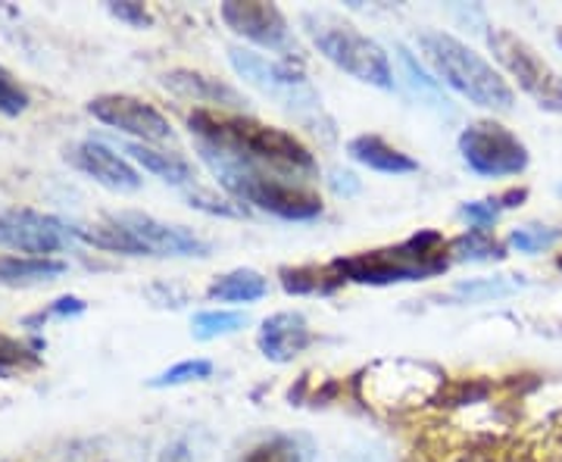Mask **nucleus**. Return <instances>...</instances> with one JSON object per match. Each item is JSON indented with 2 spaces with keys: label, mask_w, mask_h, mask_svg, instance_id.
I'll return each mask as SVG.
<instances>
[{
  "label": "nucleus",
  "mask_w": 562,
  "mask_h": 462,
  "mask_svg": "<svg viewBox=\"0 0 562 462\" xmlns=\"http://www.w3.org/2000/svg\"><path fill=\"white\" fill-rule=\"evenodd\" d=\"M76 241V228L38 210H3L0 213V247L20 250L22 257H47Z\"/></svg>",
  "instance_id": "9d476101"
},
{
  "label": "nucleus",
  "mask_w": 562,
  "mask_h": 462,
  "mask_svg": "<svg viewBox=\"0 0 562 462\" xmlns=\"http://www.w3.org/2000/svg\"><path fill=\"white\" fill-rule=\"evenodd\" d=\"M310 343H313V328L306 316L294 309L262 319L257 335V347L269 362H294Z\"/></svg>",
  "instance_id": "4468645a"
},
{
  "label": "nucleus",
  "mask_w": 562,
  "mask_h": 462,
  "mask_svg": "<svg viewBox=\"0 0 562 462\" xmlns=\"http://www.w3.org/2000/svg\"><path fill=\"white\" fill-rule=\"evenodd\" d=\"M528 198V191L525 188H513V191H506L501 198H487V201H472V203H462L460 206V216L472 228H491L494 222L501 219L506 210H513V206H522V201Z\"/></svg>",
  "instance_id": "5701e85b"
},
{
  "label": "nucleus",
  "mask_w": 562,
  "mask_h": 462,
  "mask_svg": "<svg viewBox=\"0 0 562 462\" xmlns=\"http://www.w3.org/2000/svg\"><path fill=\"white\" fill-rule=\"evenodd\" d=\"M487 44H491L497 63L516 79V84L531 101L547 113H562V76L528 41L506 32V29H494L487 35Z\"/></svg>",
  "instance_id": "6e6552de"
},
{
  "label": "nucleus",
  "mask_w": 562,
  "mask_h": 462,
  "mask_svg": "<svg viewBox=\"0 0 562 462\" xmlns=\"http://www.w3.org/2000/svg\"><path fill=\"white\" fill-rule=\"evenodd\" d=\"M220 16L235 35L254 41V44H260L266 50H276V54H288L291 50V29H288V20H284V13L276 3L228 0V3H222Z\"/></svg>",
  "instance_id": "f8f14e48"
},
{
  "label": "nucleus",
  "mask_w": 562,
  "mask_h": 462,
  "mask_svg": "<svg viewBox=\"0 0 562 462\" xmlns=\"http://www.w3.org/2000/svg\"><path fill=\"white\" fill-rule=\"evenodd\" d=\"M88 113L122 135L138 138V144H160L172 138V125L160 110L132 94H101L88 103Z\"/></svg>",
  "instance_id": "9b49d317"
},
{
  "label": "nucleus",
  "mask_w": 562,
  "mask_h": 462,
  "mask_svg": "<svg viewBox=\"0 0 562 462\" xmlns=\"http://www.w3.org/2000/svg\"><path fill=\"white\" fill-rule=\"evenodd\" d=\"M519 288H525L522 279L503 275V279H472V282H460L453 288V301L460 303H484L497 301V297H509Z\"/></svg>",
  "instance_id": "b1692460"
},
{
  "label": "nucleus",
  "mask_w": 562,
  "mask_h": 462,
  "mask_svg": "<svg viewBox=\"0 0 562 462\" xmlns=\"http://www.w3.org/2000/svg\"><path fill=\"white\" fill-rule=\"evenodd\" d=\"M66 160L72 162L79 172H85L88 179H94L98 184H103L106 191L135 194L140 188L138 169L125 160L122 154H116L113 147H106L103 142H94V138L72 144V147L66 150Z\"/></svg>",
  "instance_id": "ddd939ff"
},
{
  "label": "nucleus",
  "mask_w": 562,
  "mask_h": 462,
  "mask_svg": "<svg viewBox=\"0 0 562 462\" xmlns=\"http://www.w3.org/2000/svg\"><path fill=\"white\" fill-rule=\"evenodd\" d=\"M76 238L110 253H125V257H160V260L210 257V244L203 241L201 235H194L184 225H169L144 213L106 216L98 225L76 228Z\"/></svg>",
  "instance_id": "20e7f679"
},
{
  "label": "nucleus",
  "mask_w": 562,
  "mask_h": 462,
  "mask_svg": "<svg viewBox=\"0 0 562 462\" xmlns=\"http://www.w3.org/2000/svg\"><path fill=\"white\" fill-rule=\"evenodd\" d=\"M166 88H172L176 94L194 98V103H220V106H241V94L228 84H222L220 79H210L203 72H191V69H176L166 72L162 79Z\"/></svg>",
  "instance_id": "f3484780"
},
{
  "label": "nucleus",
  "mask_w": 562,
  "mask_h": 462,
  "mask_svg": "<svg viewBox=\"0 0 562 462\" xmlns=\"http://www.w3.org/2000/svg\"><path fill=\"white\" fill-rule=\"evenodd\" d=\"M157 462H194V453H191L188 441H176V443H169V447L162 450L160 460H157Z\"/></svg>",
  "instance_id": "72a5a7b5"
},
{
  "label": "nucleus",
  "mask_w": 562,
  "mask_h": 462,
  "mask_svg": "<svg viewBox=\"0 0 562 462\" xmlns=\"http://www.w3.org/2000/svg\"><path fill=\"white\" fill-rule=\"evenodd\" d=\"M247 325H250V316L241 309H203L191 322V331L198 341H216V338L238 335Z\"/></svg>",
  "instance_id": "4be33fe9"
},
{
  "label": "nucleus",
  "mask_w": 562,
  "mask_h": 462,
  "mask_svg": "<svg viewBox=\"0 0 562 462\" xmlns=\"http://www.w3.org/2000/svg\"><path fill=\"white\" fill-rule=\"evenodd\" d=\"M110 7V13L116 16V20L128 22L132 29H147L154 16L144 10V3H132V0H120V3H106Z\"/></svg>",
  "instance_id": "7c9ffc66"
},
{
  "label": "nucleus",
  "mask_w": 562,
  "mask_h": 462,
  "mask_svg": "<svg viewBox=\"0 0 562 462\" xmlns=\"http://www.w3.org/2000/svg\"><path fill=\"white\" fill-rule=\"evenodd\" d=\"M328 181H331L335 194H344V198H350V194H357V191H360V181H357L353 172H341V169H335Z\"/></svg>",
  "instance_id": "473e14b6"
},
{
  "label": "nucleus",
  "mask_w": 562,
  "mask_h": 462,
  "mask_svg": "<svg viewBox=\"0 0 562 462\" xmlns=\"http://www.w3.org/2000/svg\"><path fill=\"white\" fill-rule=\"evenodd\" d=\"M303 29L322 57L347 72L350 79L362 81L369 88H379V91H394V84H397L394 66L379 41L362 35L350 22L325 16V13H306Z\"/></svg>",
  "instance_id": "0eeeda50"
},
{
  "label": "nucleus",
  "mask_w": 562,
  "mask_h": 462,
  "mask_svg": "<svg viewBox=\"0 0 562 462\" xmlns=\"http://www.w3.org/2000/svg\"><path fill=\"white\" fill-rule=\"evenodd\" d=\"M228 63L247 84H254L266 98L279 101V106H284L294 120L306 122V125H313V132H325L331 138L335 122L325 116V106H322L316 88L294 63L276 60V57H266V54L247 50V47H232Z\"/></svg>",
  "instance_id": "423d86ee"
},
{
  "label": "nucleus",
  "mask_w": 562,
  "mask_h": 462,
  "mask_svg": "<svg viewBox=\"0 0 562 462\" xmlns=\"http://www.w3.org/2000/svg\"><path fill=\"white\" fill-rule=\"evenodd\" d=\"M188 125H191L198 144L216 147L222 154H232V157L254 162L269 172H279L284 179H303V176L319 172L316 157L310 154V147L297 135L276 128V125H266L254 116L198 106L188 116Z\"/></svg>",
  "instance_id": "f257e3e1"
},
{
  "label": "nucleus",
  "mask_w": 562,
  "mask_h": 462,
  "mask_svg": "<svg viewBox=\"0 0 562 462\" xmlns=\"http://www.w3.org/2000/svg\"><path fill=\"white\" fill-rule=\"evenodd\" d=\"M560 47H562V35H560Z\"/></svg>",
  "instance_id": "c9c22d12"
},
{
  "label": "nucleus",
  "mask_w": 562,
  "mask_h": 462,
  "mask_svg": "<svg viewBox=\"0 0 562 462\" xmlns=\"http://www.w3.org/2000/svg\"><path fill=\"white\" fill-rule=\"evenodd\" d=\"M269 294V282L257 269H232L206 288V297L220 303H257Z\"/></svg>",
  "instance_id": "a211bd4d"
},
{
  "label": "nucleus",
  "mask_w": 562,
  "mask_h": 462,
  "mask_svg": "<svg viewBox=\"0 0 562 462\" xmlns=\"http://www.w3.org/2000/svg\"><path fill=\"white\" fill-rule=\"evenodd\" d=\"M557 266H560V272H562V253H560V257H557Z\"/></svg>",
  "instance_id": "f704fd0d"
},
{
  "label": "nucleus",
  "mask_w": 562,
  "mask_h": 462,
  "mask_svg": "<svg viewBox=\"0 0 562 462\" xmlns=\"http://www.w3.org/2000/svg\"><path fill=\"white\" fill-rule=\"evenodd\" d=\"M347 154L360 166L372 169V172H382V176H409L419 169V162L409 154L397 150L394 144L384 142L382 135H357L347 144Z\"/></svg>",
  "instance_id": "dca6fc26"
},
{
  "label": "nucleus",
  "mask_w": 562,
  "mask_h": 462,
  "mask_svg": "<svg viewBox=\"0 0 562 462\" xmlns=\"http://www.w3.org/2000/svg\"><path fill=\"white\" fill-rule=\"evenodd\" d=\"M462 162L482 176V179H509V176H522L528 169V147L519 142V135H513L506 125L494 120H482L465 125L460 135Z\"/></svg>",
  "instance_id": "1a4fd4ad"
},
{
  "label": "nucleus",
  "mask_w": 562,
  "mask_h": 462,
  "mask_svg": "<svg viewBox=\"0 0 562 462\" xmlns=\"http://www.w3.org/2000/svg\"><path fill=\"white\" fill-rule=\"evenodd\" d=\"M125 154L132 157V160L144 166L147 172H154L157 179L166 181V184H172V188H179V191H198V172H194V166L184 160L181 154H169V150H160V147H150V144H125Z\"/></svg>",
  "instance_id": "2eb2a0df"
},
{
  "label": "nucleus",
  "mask_w": 562,
  "mask_h": 462,
  "mask_svg": "<svg viewBox=\"0 0 562 462\" xmlns=\"http://www.w3.org/2000/svg\"><path fill=\"white\" fill-rule=\"evenodd\" d=\"M213 375V362L203 360H181L176 365H169L166 372L160 375H154L147 387H154V391H162V387H181V384H191V382H206Z\"/></svg>",
  "instance_id": "a878e982"
},
{
  "label": "nucleus",
  "mask_w": 562,
  "mask_h": 462,
  "mask_svg": "<svg viewBox=\"0 0 562 462\" xmlns=\"http://www.w3.org/2000/svg\"><path fill=\"white\" fill-rule=\"evenodd\" d=\"M25 110H29V94H25V88L0 66V113H3V116H20Z\"/></svg>",
  "instance_id": "c85d7f7f"
},
{
  "label": "nucleus",
  "mask_w": 562,
  "mask_h": 462,
  "mask_svg": "<svg viewBox=\"0 0 562 462\" xmlns=\"http://www.w3.org/2000/svg\"><path fill=\"white\" fill-rule=\"evenodd\" d=\"M344 279L331 266H297V269H281V288L288 294H328L335 291Z\"/></svg>",
  "instance_id": "aec40b11"
},
{
  "label": "nucleus",
  "mask_w": 562,
  "mask_h": 462,
  "mask_svg": "<svg viewBox=\"0 0 562 462\" xmlns=\"http://www.w3.org/2000/svg\"><path fill=\"white\" fill-rule=\"evenodd\" d=\"M450 257L457 262H491L506 257V247L501 241H494L491 232L484 228H469L462 232L460 238L450 241Z\"/></svg>",
  "instance_id": "412c9836"
},
{
  "label": "nucleus",
  "mask_w": 562,
  "mask_h": 462,
  "mask_svg": "<svg viewBox=\"0 0 562 462\" xmlns=\"http://www.w3.org/2000/svg\"><path fill=\"white\" fill-rule=\"evenodd\" d=\"M397 57H401L403 69H406V76H409V84L416 88V91H422L425 98H431L435 103H441L443 110H447V103L450 101H441V81L431 79L425 69H422L419 63H416V57L403 47V44H397Z\"/></svg>",
  "instance_id": "cd10ccee"
},
{
  "label": "nucleus",
  "mask_w": 562,
  "mask_h": 462,
  "mask_svg": "<svg viewBox=\"0 0 562 462\" xmlns=\"http://www.w3.org/2000/svg\"><path fill=\"white\" fill-rule=\"evenodd\" d=\"M450 244L443 241L441 232L425 228L419 235L406 238L397 247H382V250H366L353 257H338L331 269L341 275L344 282L353 284H403V282H425L435 279L450 269Z\"/></svg>",
  "instance_id": "7ed1b4c3"
},
{
  "label": "nucleus",
  "mask_w": 562,
  "mask_h": 462,
  "mask_svg": "<svg viewBox=\"0 0 562 462\" xmlns=\"http://www.w3.org/2000/svg\"><path fill=\"white\" fill-rule=\"evenodd\" d=\"M198 150L222 188L238 203H250L284 222H313L322 216V201L316 191L303 188L297 181H288L279 172H269L232 154H222L216 147L198 144Z\"/></svg>",
  "instance_id": "f03ea898"
},
{
  "label": "nucleus",
  "mask_w": 562,
  "mask_h": 462,
  "mask_svg": "<svg viewBox=\"0 0 562 462\" xmlns=\"http://www.w3.org/2000/svg\"><path fill=\"white\" fill-rule=\"evenodd\" d=\"M35 362H38L35 350H29L25 343L13 341L10 335H0V375H10L13 369L35 365Z\"/></svg>",
  "instance_id": "c756f323"
},
{
  "label": "nucleus",
  "mask_w": 562,
  "mask_h": 462,
  "mask_svg": "<svg viewBox=\"0 0 562 462\" xmlns=\"http://www.w3.org/2000/svg\"><path fill=\"white\" fill-rule=\"evenodd\" d=\"M560 238H562V228H553V225H519V228H513V232H509L506 247H513V250H519V253L535 257V253L550 250L553 244H560Z\"/></svg>",
  "instance_id": "393cba45"
},
{
  "label": "nucleus",
  "mask_w": 562,
  "mask_h": 462,
  "mask_svg": "<svg viewBox=\"0 0 562 462\" xmlns=\"http://www.w3.org/2000/svg\"><path fill=\"white\" fill-rule=\"evenodd\" d=\"M85 313V301L79 297H60V301H54L41 316H35L32 322L38 319H72V316H81Z\"/></svg>",
  "instance_id": "2f4dec72"
},
{
  "label": "nucleus",
  "mask_w": 562,
  "mask_h": 462,
  "mask_svg": "<svg viewBox=\"0 0 562 462\" xmlns=\"http://www.w3.org/2000/svg\"><path fill=\"white\" fill-rule=\"evenodd\" d=\"M419 50L428 66L435 69L438 81L450 84L469 103H475L482 110H494V113L513 110V103H516L513 88L465 41L453 38L447 32H422Z\"/></svg>",
  "instance_id": "39448f33"
},
{
  "label": "nucleus",
  "mask_w": 562,
  "mask_h": 462,
  "mask_svg": "<svg viewBox=\"0 0 562 462\" xmlns=\"http://www.w3.org/2000/svg\"><path fill=\"white\" fill-rule=\"evenodd\" d=\"M238 462H303L301 447L288 435H269L257 441Z\"/></svg>",
  "instance_id": "bb28decb"
},
{
  "label": "nucleus",
  "mask_w": 562,
  "mask_h": 462,
  "mask_svg": "<svg viewBox=\"0 0 562 462\" xmlns=\"http://www.w3.org/2000/svg\"><path fill=\"white\" fill-rule=\"evenodd\" d=\"M66 272L63 260L47 257H0V284L7 288H29V284L50 282Z\"/></svg>",
  "instance_id": "6ab92c4d"
}]
</instances>
